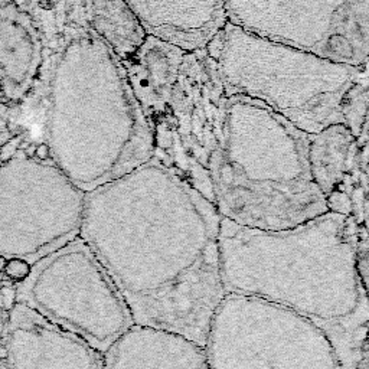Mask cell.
<instances>
[{
	"label": "cell",
	"instance_id": "1",
	"mask_svg": "<svg viewBox=\"0 0 369 369\" xmlns=\"http://www.w3.org/2000/svg\"><path fill=\"white\" fill-rule=\"evenodd\" d=\"M215 205L156 157L85 193L80 237L120 293L134 325L205 348L227 294Z\"/></svg>",
	"mask_w": 369,
	"mask_h": 369
},
{
	"label": "cell",
	"instance_id": "2",
	"mask_svg": "<svg viewBox=\"0 0 369 369\" xmlns=\"http://www.w3.org/2000/svg\"><path fill=\"white\" fill-rule=\"evenodd\" d=\"M365 234L366 227L335 212L281 231L254 230L222 218L224 290L297 313L326 335L340 369H360L369 320L358 267Z\"/></svg>",
	"mask_w": 369,
	"mask_h": 369
},
{
	"label": "cell",
	"instance_id": "3",
	"mask_svg": "<svg viewBox=\"0 0 369 369\" xmlns=\"http://www.w3.org/2000/svg\"><path fill=\"white\" fill-rule=\"evenodd\" d=\"M52 162L84 193L153 157V137L126 70L91 28L61 36L46 94Z\"/></svg>",
	"mask_w": 369,
	"mask_h": 369
},
{
	"label": "cell",
	"instance_id": "4",
	"mask_svg": "<svg viewBox=\"0 0 369 369\" xmlns=\"http://www.w3.org/2000/svg\"><path fill=\"white\" fill-rule=\"evenodd\" d=\"M310 134L245 97L227 101L210 162L214 205L225 220L262 231L294 228L328 214L309 166Z\"/></svg>",
	"mask_w": 369,
	"mask_h": 369
},
{
	"label": "cell",
	"instance_id": "5",
	"mask_svg": "<svg viewBox=\"0 0 369 369\" xmlns=\"http://www.w3.org/2000/svg\"><path fill=\"white\" fill-rule=\"evenodd\" d=\"M121 64L151 131L153 157L214 203L210 162L228 101L215 60L206 48L185 50L146 35Z\"/></svg>",
	"mask_w": 369,
	"mask_h": 369
},
{
	"label": "cell",
	"instance_id": "6",
	"mask_svg": "<svg viewBox=\"0 0 369 369\" xmlns=\"http://www.w3.org/2000/svg\"><path fill=\"white\" fill-rule=\"evenodd\" d=\"M215 60L227 97L259 101L307 134L343 124L340 104L366 74L307 50L261 38L227 22L205 46Z\"/></svg>",
	"mask_w": 369,
	"mask_h": 369
},
{
	"label": "cell",
	"instance_id": "7",
	"mask_svg": "<svg viewBox=\"0 0 369 369\" xmlns=\"http://www.w3.org/2000/svg\"><path fill=\"white\" fill-rule=\"evenodd\" d=\"M210 369H340L322 330L297 313L227 293L205 343Z\"/></svg>",
	"mask_w": 369,
	"mask_h": 369
},
{
	"label": "cell",
	"instance_id": "8",
	"mask_svg": "<svg viewBox=\"0 0 369 369\" xmlns=\"http://www.w3.org/2000/svg\"><path fill=\"white\" fill-rule=\"evenodd\" d=\"M227 22L261 38L360 67L368 62L369 0H224Z\"/></svg>",
	"mask_w": 369,
	"mask_h": 369
},
{
	"label": "cell",
	"instance_id": "9",
	"mask_svg": "<svg viewBox=\"0 0 369 369\" xmlns=\"http://www.w3.org/2000/svg\"><path fill=\"white\" fill-rule=\"evenodd\" d=\"M38 271L45 314L101 355L134 325L120 293L81 237L43 257Z\"/></svg>",
	"mask_w": 369,
	"mask_h": 369
},
{
	"label": "cell",
	"instance_id": "10",
	"mask_svg": "<svg viewBox=\"0 0 369 369\" xmlns=\"http://www.w3.org/2000/svg\"><path fill=\"white\" fill-rule=\"evenodd\" d=\"M146 35L185 50L205 48L227 23L224 0H123Z\"/></svg>",
	"mask_w": 369,
	"mask_h": 369
},
{
	"label": "cell",
	"instance_id": "11",
	"mask_svg": "<svg viewBox=\"0 0 369 369\" xmlns=\"http://www.w3.org/2000/svg\"><path fill=\"white\" fill-rule=\"evenodd\" d=\"M101 369H210L203 346L169 330L133 325L102 355Z\"/></svg>",
	"mask_w": 369,
	"mask_h": 369
},
{
	"label": "cell",
	"instance_id": "12",
	"mask_svg": "<svg viewBox=\"0 0 369 369\" xmlns=\"http://www.w3.org/2000/svg\"><path fill=\"white\" fill-rule=\"evenodd\" d=\"M43 61L39 29L25 12L0 9V80L12 98L25 95Z\"/></svg>",
	"mask_w": 369,
	"mask_h": 369
},
{
	"label": "cell",
	"instance_id": "13",
	"mask_svg": "<svg viewBox=\"0 0 369 369\" xmlns=\"http://www.w3.org/2000/svg\"><path fill=\"white\" fill-rule=\"evenodd\" d=\"M366 143V130L356 139L345 124H332L316 134H310V173L325 198L343 182Z\"/></svg>",
	"mask_w": 369,
	"mask_h": 369
},
{
	"label": "cell",
	"instance_id": "14",
	"mask_svg": "<svg viewBox=\"0 0 369 369\" xmlns=\"http://www.w3.org/2000/svg\"><path fill=\"white\" fill-rule=\"evenodd\" d=\"M340 114L343 124L358 139L366 130L368 121V78L366 74L356 81L342 98Z\"/></svg>",
	"mask_w": 369,
	"mask_h": 369
},
{
	"label": "cell",
	"instance_id": "15",
	"mask_svg": "<svg viewBox=\"0 0 369 369\" xmlns=\"http://www.w3.org/2000/svg\"><path fill=\"white\" fill-rule=\"evenodd\" d=\"M30 271L32 270H30L29 262L26 259L22 258L10 259V261H8L6 269H5L6 276L10 280H13V281H22V280H25L26 277H29Z\"/></svg>",
	"mask_w": 369,
	"mask_h": 369
},
{
	"label": "cell",
	"instance_id": "16",
	"mask_svg": "<svg viewBox=\"0 0 369 369\" xmlns=\"http://www.w3.org/2000/svg\"><path fill=\"white\" fill-rule=\"evenodd\" d=\"M10 137V129L8 120L5 119V116L0 113V151L3 149V146L9 141Z\"/></svg>",
	"mask_w": 369,
	"mask_h": 369
},
{
	"label": "cell",
	"instance_id": "17",
	"mask_svg": "<svg viewBox=\"0 0 369 369\" xmlns=\"http://www.w3.org/2000/svg\"><path fill=\"white\" fill-rule=\"evenodd\" d=\"M8 355H9L8 349H6V348H5L3 345H0V360L6 359V358H8Z\"/></svg>",
	"mask_w": 369,
	"mask_h": 369
},
{
	"label": "cell",
	"instance_id": "18",
	"mask_svg": "<svg viewBox=\"0 0 369 369\" xmlns=\"http://www.w3.org/2000/svg\"><path fill=\"white\" fill-rule=\"evenodd\" d=\"M6 264H8L6 258L0 255V273H3V271H5V269H6Z\"/></svg>",
	"mask_w": 369,
	"mask_h": 369
}]
</instances>
